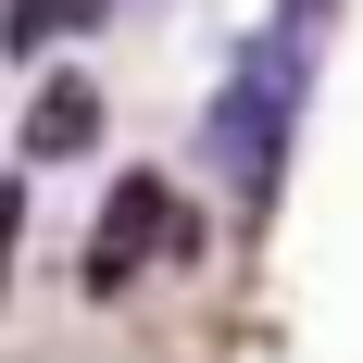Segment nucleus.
Returning a JSON list of instances; mask_svg holds the SVG:
<instances>
[{"label":"nucleus","mask_w":363,"mask_h":363,"mask_svg":"<svg viewBox=\"0 0 363 363\" xmlns=\"http://www.w3.org/2000/svg\"><path fill=\"white\" fill-rule=\"evenodd\" d=\"M301 63H313V26L276 13L263 38H238L225 88L201 101V150L238 201H276V163H289V113H301Z\"/></svg>","instance_id":"1"},{"label":"nucleus","mask_w":363,"mask_h":363,"mask_svg":"<svg viewBox=\"0 0 363 363\" xmlns=\"http://www.w3.org/2000/svg\"><path fill=\"white\" fill-rule=\"evenodd\" d=\"M176 238H188L176 188H163V176H113V213L88 225V301L138 289V263H150V251H176Z\"/></svg>","instance_id":"2"},{"label":"nucleus","mask_w":363,"mask_h":363,"mask_svg":"<svg viewBox=\"0 0 363 363\" xmlns=\"http://www.w3.org/2000/svg\"><path fill=\"white\" fill-rule=\"evenodd\" d=\"M88 138H101V75H63V88L26 113V163H63V150H88Z\"/></svg>","instance_id":"3"},{"label":"nucleus","mask_w":363,"mask_h":363,"mask_svg":"<svg viewBox=\"0 0 363 363\" xmlns=\"http://www.w3.org/2000/svg\"><path fill=\"white\" fill-rule=\"evenodd\" d=\"M75 13H101V0H13V38H50V26H75Z\"/></svg>","instance_id":"4"},{"label":"nucleus","mask_w":363,"mask_h":363,"mask_svg":"<svg viewBox=\"0 0 363 363\" xmlns=\"http://www.w3.org/2000/svg\"><path fill=\"white\" fill-rule=\"evenodd\" d=\"M13 238H26V188L0 176V276H13Z\"/></svg>","instance_id":"5"}]
</instances>
